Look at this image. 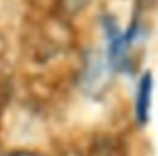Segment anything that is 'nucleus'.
Listing matches in <instances>:
<instances>
[{"mask_svg":"<svg viewBox=\"0 0 158 156\" xmlns=\"http://www.w3.org/2000/svg\"><path fill=\"white\" fill-rule=\"evenodd\" d=\"M151 91H152V76L151 72H145L138 86L136 95V119L139 125H145L149 119V108H151Z\"/></svg>","mask_w":158,"mask_h":156,"instance_id":"obj_1","label":"nucleus"},{"mask_svg":"<svg viewBox=\"0 0 158 156\" xmlns=\"http://www.w3.org/2000/svg\"><path fill=\"white\" fill-rule=\"evenodd\" d=\"M10 156H39V154H35V152H13Z\"/></svg>","mask_w":158,"mask_h":156,"instance_id":"obj_2","label":"nucleus"}]
</instances>
